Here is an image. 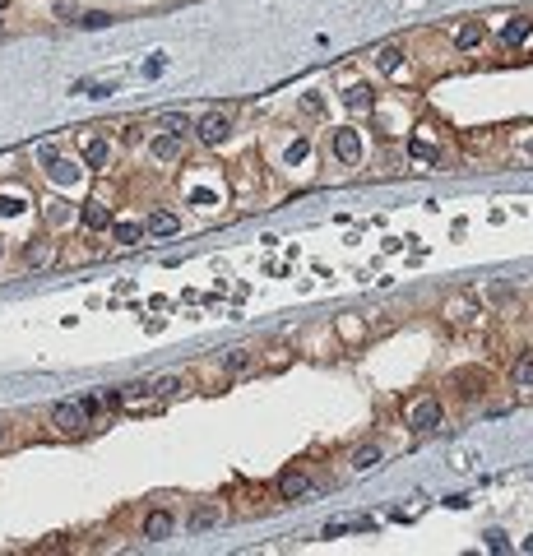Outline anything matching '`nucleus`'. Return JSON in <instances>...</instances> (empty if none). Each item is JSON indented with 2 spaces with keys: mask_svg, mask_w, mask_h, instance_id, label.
Wrapping results in <instances>:
<instances>
[{
  "mask_svg": "<svg viewBox=\"0 0 533 556\" xmlns=\"http://www.w3.org/2000/svg\"><path fill=\"white\" fill-rule=\"evenodd\" d=\"M403 422H408V431H418V436L441 431V427H445V408H441V399H436V394H427V399H413V403H408V412H403Z\"/></svg>",
  "mask_w": 533,
  "mask_h": 556,
  "instance_id": "obj_1",
  "label": "nucleus"
},
{
  "mask_svg": "<svg viewBox=\"0 0 533 556\" xmlns=\"http://www.w3.org/2000/svg\"><path fill=\"white\" fill-rule=\"evenodd\" d=\"M51 427L61 436H84V431H89V408H84V403H75V399H61L51 408Z\"/></svg>",
  "mask_w": 533,
  "mask_h": 556,
  "instance_id": "obj_2",
  "label": "nucleus"
},
{
  "mask_svg": "<svg viewBox=\"0 0 533 556\" xmlns=\"http://www.w3.org/2000/svg\"><path fill=\"white\" fill-rule=\"evenodd\" d=\"M274 487H278V496H283V500H301V496H311V491H315V482H311L306 468H283Z\"/></svg>",
  "mask_w": 533,
  "mask_h": 556,
  "instance_id": "obj_3",
  "label": "nucleus"
},
{
  "mask_svg": "<svg viewBox=\"0 0 533 556\" xmlns=\"http://www.w3.org/2000/svg\"><path fill=\"white\" fill-rule=\"evenodd\" d=\"M195 134H200V144H209V149L227 144V134H232V121H227V111H213V116H204V121L195 125Z\"/></svg>",
  "mask_w": 533,
  "mask_h": 556,
  "instance_id": "obj_4",
  "label": "nucleus"
},
{
  "mask_svg": "<svg viewBox=\"0 0 533 556\" xmlns=\"http://www.w3.org/2000/svg\"><path fill=\"white\" fill-rule=\"evenodd\" d=\"M172 529H177V514L172 510H149L144 514V543H163V538H172Z\"/></svg>",
  "mask_w": 533,
  "mask_h": 556,
  "instance_id": "obj_5",
  "label": "nucleus"
},
{
  "mask_svg": "<svg viewBox=\"0 0 533 556\" xmlns=\"http://www.w3.org/2000/svg\"><path fill=\"white\" fill-rule=\"evenodd\" d=\"M37 163L51 167V177H56V181H75V177H79V167L70 163V158L56 153V144H42V149H37Z\"/></svg>",
  "mask_w": 533,
  "mask_h": 556,
  "instance_id": "obj_6",
  "label": "nucleus"
},
{
  "mask_svg": "<svg viewBox=\"0 0 533 556\" xmlns=\"http://www.w3.org/2000/svg\"><path fill=\"white\" fill-rule=\"evenodd\" d=\"M334 158H339V163H357V158H362V134L357 130H334Z\"/></svg>",
  "mask_w": 533,
  "mask_h": 556,
  "instance_id": "obj_7",
  "label": "nucleus"
},
{
  "mask_svg": "<svg viewBox=\"0 0 533 556\" xmlns=\"http://www.w3.org/2000/svg\"><path fill=\"white\" fill-rule=\"evenodd\" d=\"M181 144H186V139H181V134H172V130H167V134H158L153 144H149V153H153L158 163H177V158H181Z\"/></svg>",
  "mask_w": 533,
  "mask_h": 556,
  "instance_id": "obj_8",
  "label": "nucleus"
},
{
  "mask_svg": "<svg viewBox=\"0 0 533 556\" xmlns=\"http://www.w3.org/2000/svg\"><path fill=\"white\" fill-rule=\"evenodd\" d=\"M144 232H153V236H172V232H181V218L177 213H167V209H153L144 218Z\"/></svg>",
  "mask_w": 533,
  "mask_h": 556,
  "instance_id": "obj_9",
  "label": "nucleus"
},
{
  "mask_svg": "<svg viewBox=\"0 0 533 556\" xmlns=\"http://www.w3.org/2000/svg\"><path fill=\"white\" fill-rule=\"evenodd\" d=\"M510 385L524 389V394H533V353H520L510 367Z\"/></svg>",
  "mask_w": 533,
  "mask_h": 556,
  "instance_id": "obj_10",
  "label": "nucleus"
},
{
  "mask_svg": "<svg viewBox=\"0 0 533 556\" xmlns=\"http://www.w3.org/2000/svg\"><path fill=\"white\" fill-rule=\"evenodd\" d=\"M482 37H487V28H482L478 19H468V23H459V28H455V46H459V51H473Z\"/></svg>",
  "mask_w": 533,
  "mask_h": 556,
  "instance_id": "obj_11",
  "label": "nucleus"
},
{
  "mask_svg": "<svg viewBox=\"0 0 533 556\" xmlns=\"http://www.w3.org/2000/svg\"><path fill=\"white\" fill-rule=\"evenodd\" d=\"M222 367L232 371V376H246V371L256 367V353H251V348H227V353H222Z\"/></svg>",
  "mask_w": 533,
  "mask_h": 556,
  "instance_id": "obj_12",
  "label": "nucleus"
},
{
  "mask_svg": "<svg viewBox=\"0 0 533 556\" xmlns=\"http://www.w3.org/2000/svg\"><path fill=\"white\" fill-rule=\"evenodd\" d=\"M149 394H153L149 380H130V385H121V408H139V403H149Z\"/></svg>",
  "mask_w": 533,
  "mask_h": 556,
  "instance_id": "obj_13",
  "label": "nucleus"
},
{
  "mask_svg": "<svg viewBox=\"0 0 533 556\" xmlns=\"http://www.w3.org/2000/svg\"><path fill=\"white\" fill-rule=\"evenodd\" d=\"M84 163H89V167H107V163H111V144L89 134V139H84Z\"/></svg>",
  "mask_w": 533,
  "mask_h": 556,
  "instance_id": "obj_14",
  "label": "nucleus"
},
{
  "mask_svg": "<svg viewBox=\"0 0 533 556\" xmlns=\"http://www.w3.org/2000/svg\"><path fill=\"white\" fill-rule=\"evenodd\" d=\"M529 33H533V19H524V14H520V19H510V23H506L501 42H506V46H520V42H529Z\"/></svg>",
  "mask_w": 533,
  "mask_h": 556,
  "instance_id": "obj_15",
  "label": "nucleus"
},
{
  "mask_svg": "<svg viewBox=\"0 0 533 556\" xmlns=\"http://www.w3.org/2000/svg\"><path fill=\"white\" fill-rule=\"evenodd\" d=\"M348 464H353V473H367V468H376V464H380V445H357Z\"/></svg>",
  "mask_w": 533,
  "mask_h": 556,
  "instance_id": "obj_16",
  "label": "nucleus"
},
{
  "mask_svg": "<svg viewBox=\"0 0 533 556\" xmlns=\"http://www.w3.org/2000/svg\"><path fill=\"white\" fill-rule=\"evenodd\" d=\"M107 222H111V209L102 200H89V204H84V227H93V232H98V227H107Z\"/></svg>",
  "mask_w": 533,
  "mask_h": 556,
  "instance_id": "obj_17",
  "label": "nucleus"
},
{
  "mask_svg": "<svg viewBox=\"0 0 533 556\" xmlns=\"http://www.w3.org/2000/svg\"><path fill=\"white\" fill-rule=\"evenodd\" d=\"M218 519H222V510H218V505H200V510L190 514V529H195V533H204V529H213Z\"/></svg>",
  "mask_w": 533,
  "mask_h": 556,
  "instance_id": "obj_18",
  "label": "nucleus"
},
{
  "mask_svg": "<svg viewBox=\"0 0 533 556\" xmlns=\"http://www.w3.org/2000/svg\"><path fill=\"white\" fill-rule=\"evenodd\" d=\"M399 61H403V46H380V51H376V65L385 70V75H394Z\"/></svg>",
  "mask_w": 533,
  "mask_h": 556,
  "instance_id": "obj_19",
  "label": "nucleus"
},
{
  "mask_svg": "<svg viewBox=\"0 0 533 556\" xmlns=\"http://www.w3.org/2000/svg\"><path fill=\"white\" fill-rule=\"evenodd\" d=\"M181 389H186V380H181V376H163V380H153V394H158V399H177Z\"/></svg>",
  "mask_w": 533,
  "mask_h": 556,
  "instance_id": "obj_20",
  "label": "nucleus"
},
{
  "mask_svg": "<svg viewBox=\"0 0 533 556\" xmlns=\"http://www.w3.org/2000/svg\"><path fill=\"white\" fill-rule=\"evenodd\" d=\"M163 130H172V134H181V139H186L195 125H190V116H181V111H167V116H163Z\"/></svg>",
  "mask_w": 533,
  "mask_h": 556,
  "instance_id": "obj_21",
  "label": "nucleus"
},
{
  "mask_svg": "<svg viewBox=\"0 0 533 556\" xmlns=\"http://www.w3.org/2000/svg\"><path fill=\"white\" fill-rule=\"evenodd\" d=\"M139 236H144V222H116V241L121 246H134Z\"/></svg>",
  "mask_w": 533,
  "mask_h": 556,
  "instance_id": "obj_22",
  "label": "nucleus"
},
{
  "mask_svg": "<svg viewBox=\"0 0 533 556\" xmlns=\"http://www.w3.org/2000/svg\"><path fill=\"white\" fill-rule=\"evenodd\" d=\"M344 102H348V107H371V89L353 84V89H344Z\"/></svg>",
  "mask_w": 533,
  "mask_h": 556,
  "instance_id": "obj_23",
  "label": "nucleus"
},
{
  "mask_svg": "<svg viewBox=\"0 0 533 556\" xmlns=\"http://www.w3.org/2000/svg\"><path fill=\"white\" fill-rule=\"evenodd\" d=\"M107 23H111V14H107V10H89L84 19H79V28H107Z\"/></svg>",
  "mask_w": 533,
  "mask_h": 556,
  "instance_id": "obj_24",
  "label": "nucleus"
},
{
  "mask_svg": "<svg viewBox=\"0 0 533 556\" xmlns=\"http://www.w3.org/2000/svg\"><path fill=\"white\" fill-rule=\"evenodd\" d=\"M79 89L89 93V98H111V93H116V84L107 79V84H79Z\"/></svg>",
  "mask_w": 533,
  "mask_h": 556,
  "instance_id": "obj_25",
  "label": "nucleus"
},
{
  "mask_svg": "<svg viewBox=\"0 0 533 556\" xmlns=\"http://www.w3.org/2000/svg\"><path fill=\"white\" fill-rule=\"evenodd\" d=\"M348 529H353V519H334V524H325V533H320V538H344Z\"/></svg>",
  "mask_w": 533,
  "mask_h": 556,
  "instance_id": "obj_26",
  "label": "nucleus"
},
{
  "mask_svg": "<svg viewBox=\"0 0 533 556\" xmlns=\"http://www.w3.org/2000/svg\"><path fill=\"white\" fill-rule=\"evenodd\" d=\"M487 547H491V552H510V538L501 533V529H491V533H487Z\"/></svg>",
  "mask_w": 533,
  "mask_h": 556,
  "instance_id": "obj_27",
  "label": "nucleus"
},
{
  "mask_svg": "<svg viewBox=\"0 0 533 556\" xmlns=\"http://www.w3.org/2000/svg\"><path fill=\"white\" fill-rule=\"evenodd\" d=\"M413 158H418V163H441V153H436V149H427V144H413Z\"/></svg>",
  "mask_w": 533,
  "mask_h": 556,
  "instance_id": "obj_28",
  "label": "nucleus"
},
{
  "mask_svg": "<svg viewBox=\"0 0 533 556\" xmlns=\"http://www.w3.org/2000/svg\"><path fill=\"white\" fill-rule=\"evenodd\" d=\"M23 255H28V265H46V260H51V251H46V246H28Z\"/></svg>",
  "mask_w": 533,
  "mask_h": 556,
  "instance_id": "obj_29",
  "label": "nucleus"
},
{
  "mask_svg": "<svg viewBox=\"0 0 533 556\" xmlns=\"http://www.w3.org/2000/svg\"><path fill=\"white\" fill-rule=\"evenodd\" d=\"M5 445H10V427L0 422V450H5Z\"/></svg>",
  "mask_w": 533,
  "mask_h": 556,
  "instance_id": "obj_30",
  "label": "nucleus"
},
{
  "mask_svg": "<svg viewBox=\"0 0 533 556\" xmlns=\"http://www.w3.org/2000/svg\"><path fill=\"white\" fill-rule=\"evenodd\" d=\"M524 552H533V538H529V543H524Z\"/></svg>",
  "mask_w": 533,
  "mask_h": 556,
  "instance_id": "obj_31",
  "label": "nucleus"
},
{
  "mask_svg": "<svg viewBox=\"0 0 533 556\" xmlns=\"http://www.w3.org/2000/svg\"><path fill=\"white\" fill-rule=\"evenodd\" d=\"M5 5H10V0H0V14H5Z\"/></svg>",
  "mask_w": 533,
  "mask_h": 556,
  "instance_id": "obj_32",
  "label": "nucleus"
}]
</instances>
